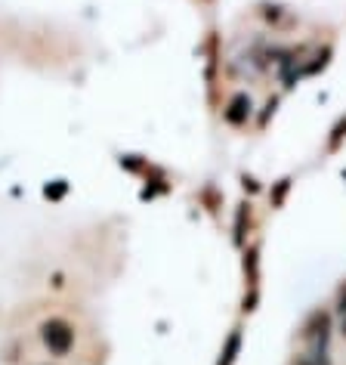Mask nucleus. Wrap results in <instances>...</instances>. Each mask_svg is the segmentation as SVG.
I'll return each instance as SVG.
<instances>
[{
    "label": "nucleus",
    "instance_id": "obj_1",
    "mask_svg": "<svg viewBox=\"0 0 346 365\" xmlns=\"http://www.w3.org/2000/svg\"><path fill=\"white\" fill-rule=\"evenodd\" d=\"M75 337H78L75 325L62 316H50L41 322V341L53 359H65V356H71V350H75Z\"/></svg>",
    "mask_w": 346,
    "mask_h": 365
},
{
    "label": "nucleus",
    "instance_id": "obj_2",
    "mask_svg": "<svg viewBox=\"0 0 346 365\" xmlns=\"http://www.w3.org/2000/svg\"><path fill=\"white\" fill-rule=\"evenodd\" d=\"M248 115H251V99L244 93H238L229 103V108H226V121H229V124H244V121H248Z\"/></svg>",
    "mask_w": 346,
    "mask_h": 365
},
{
    "label": "nucleus",
    "instance_id": "obj_3",
    "mask_svg": "<svg viewBox=\"0 0 346 365\" xmlns=\"http://www.w3.org/2000/svg\"><path fill=\"white\" fill-rule=\"evenodd\" d=\"M65 192H68V182L65 180H53V182H47V189H43V195L53 198V202H59Z\"/></svg>",
    "mask_w": 346,
    "mask_h": 365
}]
</instances>
